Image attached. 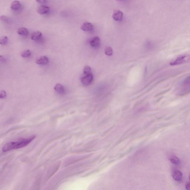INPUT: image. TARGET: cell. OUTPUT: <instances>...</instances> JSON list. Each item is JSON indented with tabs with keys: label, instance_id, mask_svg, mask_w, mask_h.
<instances>
[{
	"label": "cell",
	"instance_id": "obj_1",
	"mask_svg": "<svg viewBox=\"0 0 190 190\" xmlns=\"http://www.w3.org/2000/svg\"><path fill=\"white\" fill-rule=\"evenodd\" d=\"M35 137V136H33L28 138L21 139L18 141H12L7 143L2 148V151L5 152L12 150L25 147L33 140Z\"/></svg>",
	"mask_w": 190,
	"mask_h": 190
},
{
	"label": "cell",
	"instance_id": "obj_2",
	"mask_svg": "<svg viewBox=\"0 0 190 190\" xmlns=\"http://www.w3.org/2000/svg\"><path fill=\"white\" fill-rule=\"evenodd\" d=\"M178 95L181 97L186 96L190 93V76L185 79L179 86Z\"/></svg>",
	"mask_w": 190,
	"mask_h": 190
},
{
	"label": "cell",
	"instance_id": "obj_3",
	"mask_svg": "<svg viewBox=\"0 0 190 190\" xmlns=\"http://www.w3.org/2000/svg\"><path fill=\"white\" fill-rule=\"evenodd\" d=\"M190 60V56L184 55L180 56L176 58L175 60L172 61L170 64L172 65H178L186 63Z\"/></svg>",
	"mask_w": 190,
	"mask_h": 190
},
{
	"label": "cell",
	"instance_id": "obj_4",
	"mask_svg": "<svg viewBox=\"0 0 190 190\" xmlns=\"http://www.w3.org/2000/svg\"><path fill=\"white\" fill-rule=\"evenodd\" d=\"M93 76L92 73L84 75V76L81 79V82L83 85H90L93 81Z\"/></svg>",
	"mask_w": 190,
	"mask_h": 190
},
{
	"label": "cell",
	"instance_id": "obj_5",
	"mask_svg": "<svg viewBox=\"0 0 190 190\" xmlns=\"http://www.w3.org/2000/svg\"><path fill=\"white\" fill-rule=\"evenodd\" d=\"M93 26L91 23L89 22H85L81 27V29L85 32L91 31L93 30Z\"/></svg>",
	"mask_w": 190,
	"mask_h": 190
},
{
	"label": "cell",
	"instance_id": "obj_6",
	"mask_svg": "<svg viewBox=\"0 0 190 190\" xmlns=\"http://www.w3.org/2000/svg\"><path fill=\"white\" fill-rule=\"evenodd\" d=\"M172 176L175 181H181L183 178V174L181 171L175 170L173 172Z\"/></svg>",
	"mask_w": 190,
	"mask_h": 190
},
{
	"label": "cell",
	"instance_id": "obj_7",
	"mask_svg": "<svg viewBox=\"0 0 190 190\" xmlns=\"http://www.w3.org/2000/svg\"><path fill=\"white\" fill-rule=\"evenodd\" d=\"M50 10V7H49L42 5V6H39L37 8V12L39 14L44 15L49 12Z\"/></svg>",
	"mask_w": 190,
	"mask_h": 190
},
{
	"label": "cell",
	"instance_id": "obj_8",
	"mask_svg": "<svg viewBox=\"0 0 190 190\" xmlns=\"http://www.w3.org/2000/svg\"><path fill=\"white\" fill-rule=\"evenodd\" d=\"M49 60L47 56H41L36 61V63L39 65H45L47 64L49 62Z\"/></svg>",
	"mask_w": 190,
	"mask_h": 190
},
{
	"label": "cell",
	"instance_id": "obj_9",
	"mask_svg": "<svg viewBox=\"0 0 190 190\" xmlns=\"http://www.w3.org/2000/svg\"><path fill=\"white\" fill-rule=\"evenodd\" d=\"M112 17L113 19L115 21H121L123 18V12L120 10H117L114 12L112 14Z\"/></svg>",
	"mask_w": 190,
	"mask_h": 190
},
{
	"label": "cell",
	"instance_id": "obj_10",
	"mask_svg": "<svg viewBox=\"0 0 190 190\" xmlns=\"http://www.w3.org/2000/svg\"><path fill=\"white\" fill-rule=\"evenodd\" d=\"M100 39L98 36H95L90 41V45L93 47H98L100 45Z\"/></svg>",
	"mask_w": 190,
	"mask_h": 190
},
{
	"label": "cell",
	"instance_id": "obj_11",
	"mask_svg": "<svg viewBox=\"0 0 190 190\" xmlns=\"http://www.w3.org/2000/svg\"><path fill=\"white\" fill-rule=\"evenodd\" d=\"M54 90L56 92L59 94H63L65 92L64 86L60 84H57L54 87Z\"/></svg>",
	"mask_w": 190,
	"mask_h": 190
},
{
	"label": "cell",
	"instance_id": "obj_12",
	"mask_svg": "<svg viewBox=\"0 0 190 190\" xmlns=\"http://www.w3.org/2000/svg\"><path fill=\"white\" fill-rule=\"evenodd\" d=\"M21 4V3L18 0H15L11 3L10 8L13 10H18L20 9Z\"/></svg>",
	"mask_w": 190,
	"mask_h": 190
},
{
	"label": "cell",
	"instance_id": "obj_13",
	"mask_svg": "<svg viewBox=\"0 0 190 190\" xmlns=\"http://www.w3.org/2000/svg\"><path fill=\"white\" fill-rule=\"evenodd\" d=\"M42 36V33L39 31L34 32L31 35V39L33 41H36L39 39Z\"/></svg>",
	"mask_w": 190,
	"mask_h": 190
},
{
	"label": "cell",
	"instance_id": "obj_14",
	"mask_svg": "<svg viewBox=\"0 0 190 190\" xmlns=\"http://www.w3.org/2000/svg\"><path fill=\"white\" fill-rule=\"evenodd\" d=\"M18 34L21 35L27 36L29 35V32L27 28L25 27H21L18 30Z\"/></svg>",
	"mask_w": 190,
	"mask_h": 190
},
{
	"label": "cell",
	"instance_id": "obj_15",
	"mask_svg": "<svg viewBox=\"0 0 190 190\" xmlns=\"http://www.w3.org/2000/svg\"><path fill=\"white\" fill-rule=\"evenodd\" d=\"M170 161L171 163L175 165H179L181 164V161L178 157L175 156H173L170 157Z\"/></svg>",
	"mask_w": 190,
	"mask_h": 190
},
{
	"label": "cell",
	"instance_id": "obj_16",
	"mask_svg": "<svg viewBox=\"0 0 190 190\" xmlns=\"http://www.w3.org/2000/svg\"><path fill=\"white\" fill-rule=\"evenodd\" d=\"M31 54V52L29 50H27L24 51L22 53L21 56L24 58H27V57H29L30 56Z\"/></svg>",
	"mask_w": 190,
	"mask_h": 190
},
{
	"label": "cell",
	"instance_id": "obj_17",
	"mask_svg": "<svg viewBox=\"0 0 190 190\" xmlns=\"http://www.w3.org/2000/svg\"><path fill=\"white\" fill-rule=\"evenodd\" d=\"M112 49L110 47H107L106 48L105 50V54L107 56H111L112 55Z\"/></svg>",
	"mask_w": 190,
	"mask_h": 190
},
{
	"label": "cell",
	"instance_id": "obj_18",
	"mask_svg": "<svg viewBox=\"0 0 190 190\" xmlns=\"http://www.w3.org/2000/svg\"><path fill=\"white\" fill-rule=\"evenodd\" d=\"M84 75L90 74L91 73V68L89 66H86L85 67L84 70Z\"/></svg>",
	"mask_w": 190,
	"mask_h": 190
},
{
	"label": "cell",
	"instance_id": "obj_19",
	"mask_svg": "<svg viewBox=\"0 0 190 190\" xmlns=\"http://www.w3.org/2000/svg\"><path fill=\"white\" fill-rule=\"evenodd\" d=\"M8 39L7 36H4L1 37L0 39V44L1 45H5L8 42Z\"/></svg>",
	"mask_w": 190,
	"mask_h": 190
},
{
	"label": "cell",
	"instance_id": "obj_20",
	"mask_svg": "<svg viewBox=\"0 0 190 190\" xmlns=\"http://www.w3.org/2000/svg\"><path fill=\"white\" fill-rule=\"evenodd\" d=\"M0 19L2 21L4 22H7L9 21V19L7 16L2 15L1 16Z\"/></svg>",
	"mask_w": 190,
	"mask_h": 190
},
{
	"label": "cell",
	"instance_id": "obj_21",
	"mask_svg": "<svg viewBox=\"0 0 190 190\" xmlns=\"http://www.w3.org/2000/svg\"><path fill=\"white\" fill-rule=\"evenodd\" d=\"M6 93L4 91H1L0 93V98H3L6 97Z\"/></svg>",
	"mask_w": 190,
	"mask_h": 190
},
{
	"label": "cell",
	"instance_id": "obj_22",
	"mask_svg": "<svg viewBox=\"0 0 190 190\" xmlns=\"http://www.w3.org/2000/svg\"><path fill=\"white\" fill-rule=\"evenodd\" d=\"M36 1L39 3H43L45 2L46 0H36Z\"/></svg>",
	"mask_w": 190,
	"mask_h": 190
},
{
	"label": "cell",
	"instance_id": "obj_23",
	"mask_svg": "<svg viewBox=\"0 0 190 190\" xmlns=\"http://www.w3.org/2000/svg\"><path fill=\"white\" fill-rule=\"evenodd\" d=\"M186 188L187 190H190V182L187 184L186 186Z\"/></svg>",
	"mask_w": 190,
	"mask_h": 190
},
{
	"label": "cell",
	"instance_id": "obj_24",
	"mask_svg": "<svg viewBox=\"0 0 190 190\" xmlns=\"http://www.w3.org/2000/svg\"><path fill=\"white\" fill-rule=\"evenodd\" d=\"M116 0L120 1H123L124 0Z\"/></svg>",
	"mask_w": 190,
	"mask_h": 190
},
{
	"label": "cell",
	"instance_id": "obj_25",
	"mask_svg": "<svg viewBox=\"0 0 190 190\" xmlns=\"http://www.w3.org/2000/svg\"><path fill=\"white\" fill-rule=\"evenodd\" d=\"M189 178H190V176H189Z\"/></svg>",
	"mask_w": 190,
	"mask_h": 190
}]
</instances>
